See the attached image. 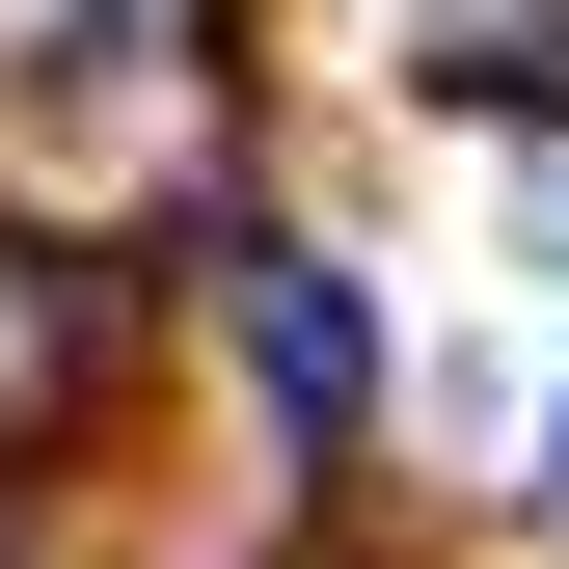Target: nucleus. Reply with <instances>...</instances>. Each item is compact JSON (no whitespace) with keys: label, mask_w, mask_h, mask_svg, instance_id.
Masks as SVG:
<instances>
[{"label":"nucleus","mask_w":569,"mask_h":569,"mask_svg":"<svg viewBox=\"0 0 569 569\" xmlns=\"http://www.w3.org/2000/svg\"><path fill=\"white\" fill-rule=\"evenodd\" d=\"M244 380H271V435H352V407H380V326H352V271H299V244H244Z\"/></svg>","instance_id":"1"},{"label":"nucleus","mask_w":569,"mask_h":569,"mask_svg":"<svg viewBox=\"0 0 569 569\" xmlns=\"http://www.w3.org/2000/svg\"><path fill=\"white\" fill-rule=\"evenodd\" d=\"M542 488H569V435H542Z\"/></svg>","instance_id":"2"}]
</instances>
